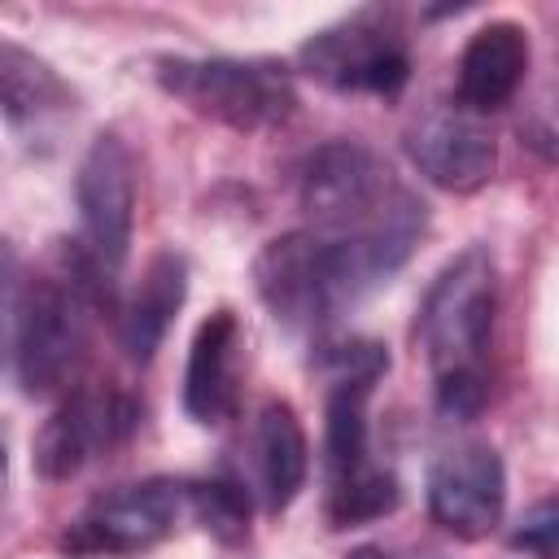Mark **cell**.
Masks as SVG:
<instances>
[{
	"label": "cell",
	"instance_id": "6da1fadb",
	"mask_svg": "<svg viewBox=\"0 0 559 559\" xmlns=\"http://www.w3.org/2000/svg\"><path fill=\"white\" fill-rule=\"evenodd\" d=\"M332 389L323 406V476L332 528L380 520L397 507V476L371 463L367 402L376 380L389 371V354L376 341H349L328 354Z\"/></svg>",
	"mask_w": 559,
	"mask_h": 559
},
{
	"label": "cell",
	"instance_id": "7a4b0ae2",
	"mask_svg": "<svg viewBox=\"0 0 559 559\" xmlns=\"http://www.w3.org/2000/svg\"><path fill=\"white\" fill-rule=\"evenodd\" d=\"M9 262V362L26 397H44L66 389V380L79 371L87 349V323L92 306L105 297L92 280L79 249H66L61 275H17L13 253Z\"/></svg>",
	"mask_w": 559,
	"mask_h": 559
},
{
	"label": "cell",
	"instance_id": "3957f363",
	"mask_svg": "<svg viewBox=\"0 0 559 559\" xmlns=\"http://www.w3.org/2000/svg\"><path fill=\"white\" fill-rule=\"evenodd\" d=\"M498 306V266L485 245H467L441 266L419 306V345L437 380L485 376V349Z\"/></svg>",
	"mask_w": 559,
	"mask_h": 559
},
{
	"label": "cell",
	"instance_id": "277c9868",
	"mask_svg": "<svg viewBox=\"0 0 559 559\" xmlns=\"http://www.w3.org/2000/svg\"><path fill=\"white\" fill-rule=\"evenodd\" d=\"M157 83L192 114L231 131H266L293 118L297 92L284 66L240 57H166Z\"/></svg>",
	"mask_w": 559,
	"mask_h": 559
},
{
	"label": "cell",
	"instance_id": "5b68a950",
	"mask_svg": "<svg viewBox=\"0 0 559 559\" xmlns=\"http://www.w3.org/2000/svg\"><path fill=\"white\" fill-rule=\"evenodd\" d=\"M74 201H79L74 249L87 262L100 293L109 297L127 266L131 223H135V162H131V148L114 131H100L87 144L79 162V179H74Z\"/></svg>",
	"mask_w": 559,
	"mask_h": 559
},
{
	"label": "cell",
	"instance_id": "8992f818",
	"mask_svg": "<svg viewBox=\"0 0 559 559\" xmlns=\"http://www.w3.org/2000/svg\"><path fill=\"white\" fill-rule=\"evenodd\" d=\"M301 70L332 92L397 96L411 79V52L393 22L380 13H354L310 35L297 52Z\"/></svg>",
	"mask_w": 559,
	"mask_h": 559
},
{
	"label": "cell",
	"instance_id": "52a82bcc",
	"mask_svg": "<svg viewBox=\"0 0 559 559\" xmlns=\"http://www.w3.org/2000/svg\"><path fill=\"white\" fill-rule=\"evenodd\" d=\"M402 183L393 170L358 140H332L301 162L297 201L314 231H349L380 218L397 201Z\"/></svg>",
	"mask_w": 559,
	"mask_h": 559
},
{
	"label": "cell",
	"instance_id": "ba28073f",
	"mask_svg": "<svg viewBox=\"0 0 559 559\" xmlns=\"http://www.w3.org/2000/svg\"><path fill=\"white\" fill-rule=\"evenodd\" d=\"M188 511V480L148 476L135 485H118L83 507V515L66 528L61 546L79 559L87 555H140L166 542Z\"/></svg>",
	"mask_w": 559,
	"mask_h": 559
},
{
	"label": "cell",
	"instance_id": "9c48e42d",
	"mask_svg": "<svg viewBox=\"0 0 559 559\" xmlns=\"http://www.w3.org/2000/svg\"><path fill=\"white\" fill-rule=\"evenodd\" d=\"M140 424L135 397L118 389H74L35 437V472L44 480H70L92 459L122 445Z\"/></svg>",
	"mask_w": 559,
	"mask_h": 559
},
{
	"label": "cell",
	"instance_id": "30bf717a",
	"mask_svg": "<svg viewBox=\"0 0 559 559\" xmlns=\"http://www.w3.org/2000/svg\"><path fill=\"white\" fill-rule=\"evenodd\" d=\"M507 507V467L493 445L485 441H463L450 445L432 472H428V515L445 533L476 542L493 533Z\"/></svg>",
	"mask_w": 559,
	"mask_h": 559
},
{
	"label": "cell",
	"instance_id": "8fae6325",
	"mask_svg": "<svg viewBox=\"0 0 559 559\" xmlns=\"http://www.w3.org/2000/svg\"><path fill=\"white\" fill-rule=\"evenodd\" d=\"M253 288L275 323L293 332L328 328L336 319L323 271V240L314 227H297L262 245V253L253 258Z\"/></svg>",
	"mask_w": 559,
	"mask_h": 559
},
{
	"label": "cell",
	"instance_id": "7c38bea8",
	"mask_svg": "<svg viewBox=\"0 0 559 559\" xmlns=\"http://www.w3.org/2000/svg\"><path fill=\"white\" fill-rule=\"evenodd\" d=\"M406 153L419 175L445 192H476L498 166V144L472 109H428L406 131Z\"/></svg>",
	"mask_w": 559,
	"mask_h": 559
},
{
	"label": "cell",
	"instance_id": "4fadbf2b",
	"mask_svg": "<svg viewBox=\"0 0 559 559\" xmlns=\"http://www.w3.org/2000/svg\"><path fill=\"white\" fill-rule=\"evenodd\" d=\"M240 406V319L231 310H214L188 349L183 371V411L214 428L227 424Z\"/></svg>",
	"mask_w": 559,
	"mask_h": 559
},
{
	"label": "cell",
	"instance_id": "5bb4252c",
	"mask_svg": "<svg viewBox=\"0 0 559 559\" xmlns=\"http://www.w3.org/2000/svg\"><path fill=\"white\" fill-rule=\"evenodd\" d=\"M249 467H253V493L262 498V511L271 515L288 511L310 472L306 428L288 402H266L258 411L249 432Z\"/></svg>",
	"mask_w": 559,
	"mask_h": 559
},
{
	"label": "cell",
	"instance_id": "9a60e30c",
	"mask_svg": "<svg viewBox=\"0 0 559 559\" xmlns=\"http://www.w3.org/2000/svg\"><path fill=\"white\" fill-rule=\"evenodd\" d=\"M528 70V35L515 22L480 26L459 57V105L472 114L502 109Z\"/></svg>",
	"mask_w": 559,
	"mask_h": 559
},
{
	"label": "cell",
	"instance_id": "2e32d148",
	"mask_svg": "<svg viewBox=\"0 0 559 559\" xmlns=\"http://www.w3.org/2000/svg\"><path fill=\"white\" fill-rule=\"evenodd\" d=\"M183 297H188V262H183V253H175V249L153 253L144 275H140V284L131 288V297L122 301V314H118V341H122L131 362L144 367L157 354V345L166 341V328L179 314Z\"/></svg>",
	"mask_w": 559,
	"mask_h": 559
},
{
	"label": "cell",
	"instance_id": "e0dca14e",
	"mask_svg": "<svg viewBox=\"0 0 559 559\" xmlns=\"http://www.w3.org/2000/svg\"><path fill=\"white\" fill-rule=\"evenodd\" d=\"M0 105L13 131L44 135L74 109V92L61 83V74L48 61L4 39L0 44Z\"/></svg>",
	"mask_w": 559,
	"mask_h": 559
},
{
	"label": "cell",
	"instance_id": "ac0fdd59",
	"mask_svg": "<svg viewBox=\"0 0 559 559\" xmlns=\"http://www.w3.org/2000/svg\"><path fill=\"white\" fill-rule=\"evenodd\" d=\"M188 515L223 546H240L249 537V489L231 476L188 480Z\"/></svg>",
	"mask_w": 559,
	"mask_h": 559
},
{
	"label": "cell",
	"instance_id": "d6986e66",
	"mask_svg": "<svg viewBox=\"0 0 559 559\" xmlns=\"http://www.w3.org/2000/svg\"><path fill=\"white\" fill-rule=\"evenodd\" d=\"M511 546L533 555V559H559V502H542L533 507L515 533H511Z\"/></svg>",
	"mask_w": 559,
	"mask_h": 559
},
{
	"label": "cell",
	"instance_id": "ffe728a7",
	"mask_svg": "<svg viewBox=\"0 0 559 559\" xmlns=\"http://www.w3.org/2000/svg\"><path fill=\"white\" fill-rule=\"evenodd\" d=\"M345 559H389V555L376 550V546H362V550H354V555H345Z\"/></svg>",
	"mask_w": 559,
	"mask_h": 559
}]
</instances>
